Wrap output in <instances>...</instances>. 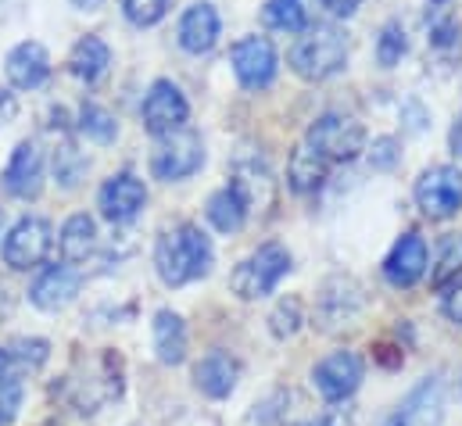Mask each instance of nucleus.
Segmentation results:
<instances>
[{"label": "nucleus", "instance_id": "nucleus-1", "mask_svg": "<svg viewBox=\"0 0 462 426\" xmlns=\"http://www.w3.org/2000/svg\"><path fill=\"white\" fill-rule=\"evenodd\" d=\"M154 269L165 287H183L190 280H201L212 269V240L194 222H180L158 236Z\"/></svg>", "mask_w": 462, "mask_h": 426}, {"label": "nucleus", "instance_id": "nucleus-2", "mask_svg": "<svg viewBox=\"0 0 462 426\" xmlns=\"http://www.w3.org/2000/svg\"><path fill=\"white\" fill-rule=\"evenodd\" d=\"M347 61V32L341 25H330V22H316L309 25L298 43L291 47V69L301 76V79H330L334 72H341Z\"/></svg>", "mask_w": 462, "mask_h": 426}, {"label": "nucleus", "instance_id": "nucleus-3", "mask_svg": "<svg viewBox=\"0 0 462 426\" xmlns=\"http://www.w3.org/2000/svg\"><path fill=\"white\" fill-rule=\"evenodd\" d=\"M291 273V251L283 244H262L254 255H247L236 269H233L230 283L233 294L244 301H258L265 294L276 291V283Z\"/></svg>", "mask_w": 462, "mask_h": 426}, {"label": "nucleus", "instance_id": "nucleus-4", "mask_svg": "<svg viewBox=\"0 0 462 426\" xmlns=\"http://www.w3.org/2000/svg\"><path fill=\"white\" fill-rule=\"evenodd\" d=\"M305 144H309L319 158H327V162H351V158H358V151L365 147V133H362V125H358L355 118L330 111V115H323V118H316V122L309 125Z\"/></svg>", "mask_w": 462, "mask_h": 426}, {"label": "nucleus", "instance_id": "nucleus-5", "mask_svg": "<svg viewBox=\"0 0 462 426\" xmlns=\"http://www.w3.org/2000/svg\"><path fill=\"white\" fill-rule=\"evenodd\" d=\"M205 162V144L194 129H176L169 136H162V144L154 147L151 154V172L165 183H176V180H187L201 169Z\"/></svg>", "mask_w": 462, "mask_h": 426}, {"label": "nucleus", "instance_id": "nucleus-6", "mask_svg": "<svg viewBox=\"0 0 462 426\" xmlns=\"http://www.w3.org/2000/svg\"><path fill=\"white\" fill-rule=\"evenodd\" d=\"M416 205L427 218H452L462 208V169L434 165L416 180Z\"/></svg>", "mask_w": 462, "mask_h": 426}, {"label": "nucleus", "instance_id": "nucleus-7", "mask_svg": "<svg viewBox=\"0 0 462 426\" xmlns=\"http://www.w3.org/2000/svg\"><path fill=\"white\" fill-rule=\"evenodd\" d=\"M51 222L47 218H36V215H25L11 226V233L4 236V262L18 273L25 269H36L47 255H51Z\"/></svg>", "mask_w": 462, "mask_h": 426}, {"label": "nucleus", "instance_id": "nucleus-8", "mask_svg": "<svg viewBox=\"0 0 462 426\" xmlns=\"http://www.w3.org/2000/svg\"><path fill=\"white\" fill-rule=\"evenodd\" d=\"M233 72L240 79V87L247 90H265L276 79V47L265 36H244L236 40L230 51Z\"/></svg>", "mask_w": 462, "mask_h": 426}, {"label": "nucleus", "instance_id": "nucleus-9", "mask_svg": "<svg viewBox=\"0 0 462 426\" xmlns=\"http://www.w3.org/2000/svg\"><path fill=\"white\" fill-rule=\"evenodd\" d=\"M445 420V380L427 376L420 387L409 391V398L387 416L383 426H441Z\"/></svg>", "mask_w": 462, "mask_h": 426}, {"label": "nucleus", "instance_id": "nucleus-10", "mask_svg": "<svg viewBox=\"0 0 462 426\" xmlns=\"http://www.w3.org/2000/svg\"><path fill=\"white\" fill-rule=\"evenodd\" d=\"M187 115H190L187 97H183L180 87L169 83V79H158V83L151 87V94L143 97V125H147V133H154V136H169V133L183 129Z\"/></svg>", "mask_w": 462, "mask_h": 426}, {"label": "nucleus", "instance_id": "nucleus-11", "mask_svg": "<svg viewBox=\"0 0 462 426\" xmlns=\"http://www.w3.org/2000/svg\"><path fill=\"white\" fill-rule=\"evenodd\" d=\"M312 384L327 402H345L362 384V358L355 351H334L312 369Z\"/></svg>", "mask_w": 462, "mask_h": 426}, {"label": "nucleus", "instance_id": "nucleus-12", "mask_svg": "<svg viewBox=\"0 0 462 426\" xmlns=\"http://www.w3.org/2000/svg\"><path fill=\"white\" fill-rule=\"evenodd\" d=\"M423 273H427V240L420 233H405L391 247V255L383 262V276L391 287H412Z\"/></svg>", "mask_w": 462, "mask_h": 426}, {"label": "nucleus", "instance_id": "nucleus-13", "mask_svg": "<svg viewBox=\"0 0 462 426\" xmlns=\"http://www.w3.org/2000/svg\"><path fill=\"white\" fill-rule=\"evenodd\" d=\"M4 187L14 198H36L43 187V154L32 140H22L4 169Z\"/></svg>", "mask_w": 462, "mask_h": 426}, {"label": "nucleus", "instance_id": "nucleus-14", "mask_svg": "<svg viewBox=\"0 0 462 426\" xmlns=\"http://www.w3.org/2000/svg\"><path fill=\"white\" fill-rule=\"evenodd\" d=\"M143 205H147V190L129 172H118L101 187V212L108 222H133Z\"/></svg>", "mask_w": 462, "mask_h": 426}, {"label": "nucleus", "instance_id": "nucleus-15", "mask_svg": "<svg viewBox=\"0 0 462 426\" xmlns=\"http://www.w3.org/2000/svg\"><path fill=\"white\" fill-rule=\"evenodd\" d=\"M79 273L76 269H69V265H58V269H47L36 283H32V291H29V301L36 305V309H43V312H58V309H65L76 294H79Z\"/></svg>", "mask_w": 462, "mask_h": 426}, {"label": "nucleus", "instance_id": "nucleus-16", "mask_svg": "<svg viewBox=\"0 0 462 426\" xmlns=\"http://www.w3.org/2000/svg\"><path fill=\"white\" fill-rule=\"evenodd\" d=\"M219 40V11L212 4H190L180 18V43L190 54L212 51Z\"/></svg>", "mask_w": 462, "mask_h": 426}, {"label": "nucleus", "instance_id": "nucleus-17", "mask_svg": "<svg viewBox=\"0 0 462 426\" xmlns=\"http://www.w3.org/2000/svg\"><path fill=\"white\" fill-rule=\"evenodd\" d=\"M47 76H51V58H47L43 43L25 40V43H18V47L7 54V79H11L18 90H36Z\"/></svg>", "mask_w": 462, "mask_h": 426}, {"label": "nucleus", "instance_id": "nucleus-18", "mask_svg": "<svg viewBox=\"0 0 462 426\" xmlns=\"http://www.w3.org/2000/svg\"><path fill=\"white\" fill-rule=\"evenodd\" d=\"M236 380H240V366H236V358L226 355V351L205 355V358L198 362V369H194V384H198V391L208 394V398H230Z\"/></svg>", "mask_w": 462, "mask_h": 426}, {"label": "nucleus", "instance_id": "nucleus-19", "mask_svg": "<svg viewBox=\"0 0 462 426\" xmlns=\"http://www.w3.org/2000/svg\"><path fill=\"white\" fill-rule=\"evenodd\" d=\"M327 180V158H319L309 144H298L291 162H287V183L294 194H312Z\"/></svg>", "mask_w": 462, "mask_h": 426}, {"label": "nucleus", "instance_id": "nucleus-20", "mask_svg": "<svg viewBox=\"0 0 462 426\" xmlns=\"http://www.w3.org/2000/svg\"><path fill=\"white\" fill-rule=\"evenodd\" d=\"M208 222L219 229V233H236L240 226H244V218H247V194H244V187L240 183H230V187H223V190H216L212 198H208Z\"/></svg>", "mask_w": 462, "mask_h": 426}, {"label": "nucleus", "instance_id": "nucleus-21", "mask_svg": "<svg viewBox=\"0 0 462 426\" xmlns=\"http://www.w3.org/2000/svg\"><path fill=\"white\" fill-rule=\"evenodd\" d=\"M112 65V51L101 36H83L76 47H72V58H69V69L76 79L83 83H97Z\"/></svg>", "mask_w": 462, "mask_h": 426}, {"label": "nucleus", "instance_id": "nucleus-22", "mask_svg": "<svg viewBox=\"0 0 462 426\" xmlns=\"http://www.w3.org/2000/svg\"><path fill=\"white\" fill-rule=\"evenodd\" d=\"M154 351H158V362L165 366H180L187 358V326L169 309L154 316Z\"/></svg>", "mask_w": 462, "mask_h": 426}, {"label": "nucleus", "instance_id": "nucleus-23", "mask_svg": "<svg viewBox=\"0 0 462 426\" xmlns=\"http://www.w3.org/2000/svg\"><path fill=\"white\" fill-rule=\"evenodd\" d=\"M94 244H97V222L90 215H72L61 226L58 247H61V258L65 262H87L90 251H94Z\"/></svg>", "mask_w": 462, "mask_h": 426}, {"label": "nucleus", "instance_id": "nucleus-24", "mask_svg": "<svg viewBox=\"0 0 462 426\" xmlns=\"http://www.w3.org/2000/svg\"><path fill=\"white\" fill-rule=\"evenodd\" d=\"M79 129H83L90 140H97V144H112L118 133V122L108 107L83 105V111H79Z\"/></svg>", "mask_w": 462, "mask_h": 426}, {"label": "nucleus", "instance_id": "nucleus-25", "mask_svg": "<svg viewBox=\"0 0 462 426\" xmlns=\"http://www.w3.org/2000/svg\"><path fill=\"white\" fill-rule=\"evenodd\" d=\"M262 18H265V25L283 29V32L305 29V7H301V0H265Z\"/></svg>", "mask_w": 462, "mask_h": 426}, {"label": "nucleus", "instance_id": "nucleus-26", "mask_svg": "<svg viewBox=\"0 0 462 426\" xmlns=\"http://www.w3.org/2000/svg\"><path fill=\"white\" fill-rule=\"evenodd\" d=\"M462 273V233L445 236L441 244V255H438V265H434V287H448L452 280H459Z\"/></svg>", "mask_w": 462, "mask_h": 426}, {"label": "nucleus", "instance_id": "nucleus-27", "mask_svg": "<svg viewBox=\"0 0 462 426\" xmlns=\"http://www.w3.org/2000/svg\"><path fill=\"white\" fill-rule=\"evenodd\" d=\"M405 51H409V40H405L402 22H387V25L380 29V40H376V58H380V65H383V69L398 65Z\"/></svg>", "mask_w": 462, "mask_h": 426}, {"label": "nucleus", "instance_id": "nucleus-28", "mask_svg": "<svg viewBox=\"0 0 462 426\" xmlns=\"http://www.w3.org/2000/svg\"><path fill=\"white\" fill-rule=\"evenodd\" d=\"M54 172H58L61 187H76V183H79V176L87 172V158L76 151V144H72V140H65V144L54 151Z\"/></svg>", "mask_w": 462, "mask_h": 426}, {"label": "nucleus", "instance_id": "nucleus-29", "mask_svg": "<svg viewBox=\"0 0 462 426\" xmlns=\"http://www.w3.org/2000/svg\"><path fill=\"white\" fill-rule=\"evenodd\" d=\"M301 322H305V316H301V301L298 298H287V301H280L276 305V312L269 316V329H273V337H294L298 329H301Z\"/></svg>", "mask_w": 462, "mask_h": 426}, {"label": "nucleus", "instance_id": "nucleus-30", "mask_svg": "<svg viewBox=\"0 0 462 426\" xmlns=\"http://www.w3.org/2000/svg\"><path fill=\"white\" fill-rule=\"evenodd\" d=\"M47 358V340H14L4 351V366H18V369H36Z\"/></svg>", "mask_w": 462, "mask_h": 426}, {"label": "nucleus", "instance_id": "nucleus-31", "mask_svg": "<svg viewBox=\"0 0 462 426\" xmlns=\"http://www.w3.org/2000/svg\"><path fill=\"white\" fill-rule=\"evenodd\" d=\"M122 7H125V18L133 25H154L165 18L169 0H122Z\"/></svg>", "mask_w": 462, "mask_h": 426}, {"label": "nucleus", "instance_id": "nucleus-32", "mask_svg": "<svg viewBox=\"0 0 462 426\" xmlns=\"http://www.w3.org/2000/svg\"><path fill=\"white\" fill-rule=\"evenodd\" d=\"M22 398H25L22 380H18V376H0V426H7L18 416Z\"/></svg>", "mask_w": 462, "mask_h": 426}, {"label": "nucleus", "instance_id": "nucleus-33", "mask_svg": "<svg viewBox=\"0 0 462 426\" xmlns=\"http://www.w3.org/2000/svg\"><path fill=\"white\" fill-rule=\"evenodd\" d=\"M441 309H445V316H448L452 322H462V276L445 287V301H441Z\"/></svg>", "mask_w": 462, "mask_h": 426}, {"label": "nucleus", "instance_id": "nucleus-34", "mask_svg": "<svg viewBox=\"0 0 462 426\" xmlns=\"http://www.w3.org/2000/svg\"><path fill=\"white\" fill-rule=\"evenodd\" d=\"M398 140L394 136H380L376 144H373V165H380V169H387V165H394L398 162Z\"/></svg>", "mask_w": 462, "mask_h": 426}, {"label": "nucleus", "instance_id": "nucleus-35", "mask_svg": "<svg viewBox=\"0 0 462 426\" xmlns=\"http://www.w3.org/2000/svg\"><path fill=\"white\" fill-rule=\"evenodd\" d=\"M14 115H18V101H14V94L0 90V125H7Z\"/></svg>", "mask_w": 462, "mask_h": 426}, {"label": "nucleus", "instance_id": "nucleus-36", "mask_svg": "<svg viewBox=\"0 0 462 426\" xmlns=\"http://www.w3.org/2000/svg\"><path fill=\"white\" fill-rule=\"evenodd\" d=\"M358 4H362V0H323V7H327L330 14H341V18L355 14V11H358Z\"/></svg>", "mask_w": 462, "mask_h": 426}, {"label": "nucleus", "instance_id": "nucleus-37", "mask_svg": "<svg viewBox=\"0 0 462 426\" xmlns=\"http://www.w3.org/2000/svg\"><path fill=\"white\" fill-rule=\"evenodd\" d=\"M448 144H452L456 154H462V115L456 118V125H452V133H448Z\"/></svg>", "mask_w": 462, "mask_h": 426}, {"label": "nucleus", "instance_id": "nucleus-38", "mask_svg": "<svg viewBox=\"0 0 462 426\" xmlns=\"http://www.w3.org/2000/svg\"><path fill=\"white\" fill-rule=\"evenodd\" d=\"M72 4H76V7H83V11H97L105 0H72Z\"/></svg>", "mask_w": 462, "mask_h": 426}, {"label": "nucleus", "instance_id": "nucleus-39", "mask_svg": "<svg viewBox=\"0 0 462 426\" xmlns=\"http://www.w3.org/2000/svg\"><path fill=\"white\" fill-rule=\"evenodd\" d=\"M309 426H337L334 420H316V423H309Z\"/></svg>", "mask_w": 462, "mask_h": 426}, {"label": "nucleus", "instance_id": "nucleus-40", "mask_svg": "<svg viewBox=\"0 0 462 426\" xmlns=\"http://www.w3.org/2000/svg\"><path fill=\"white\" fill-rule=\"evenodd\" d=\"M0 369H4V351H0Z\"/></svg>", "mask_w": 462, "mask_h": 426}, {"label": "nucleus", "instance_id": "nucleus-41", "mask_svg": "<svg viewBox=\"0 0 462 426\" xmlns=\"http://www.w3.org/2000/svg\"><path fill=\"white\" fill-rule=\"evenodd\" d=\"M430 4H438V0H430Z\"/></svg>", "mask_w": 462, "mask_h": 426}]
</instances>
